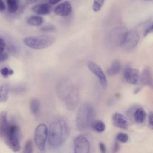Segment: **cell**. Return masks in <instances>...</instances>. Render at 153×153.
<instances>
[{
  "label": "cell",
  "mask_w": 153,
  "mask_h": 153,
  "mask_svg": "<svg viewBox=\"0 0 153 153\" xmlns=\"http://www.w3.org/2000/svg\"><path fill=\"white\" fill-rule=\"evenodd\" d=\"M4 138L6 144L14 152L20 149L19 140V128L17 125L10 123V124L2 137Z\"/></svg>",
  "instance_id": "8992f818"
},
{
  "label": "cell",
  "mask_w": 153,
  "mask_h": 153,
  "mask_svg": "<svg viewBox=\"0 0 153 153\" xmlns=\"http://www.w3.org/2000/svg\"><path fill=\"white\" fill-rule=\"evenodd\" d=\"M74 153H90V145L87 137L82 134L75 137L74 142Z\"/></svg>",
  "instance_id": "9c48e42d"
},
{
  "label": "cell",
  "mask_w": 153,
  "mask_h": 153,
  "mask_svg": "<svg viewBox=\"0 0 153 153\" xmlns=\"http://www.w3.org/2000/svg\"><path fill=\"white\" fill-rule=\"evenodd\" d=\"M123 76L126 82L129 84L137 85L140 83V74L136 69L131 68L126 69L124 72Z\"/></svg>",
  "instance_id": "30bf717a"
},
{
  "label": "cell",
  "mask_w": 153,
  "mask_h": 153,
  "mask_svg": "<svg viewBox=\"0 0 153 153\" xmlns=\"http://www.w3.org/2000/svg\"><path fill=\"white\" fill-rule=\"evenodd\" d=\"M139 40V35L137 31L130 30L128 32L126 41L123 44V48L126 50H130L134 48Z\"/></svg>",
  "instance_id": "8fae6325"
},
{
  "label": "cell",
  "mask_w": 153,
  "mask_h": 153,
  "mask_svg": "<svg viewBox=\"0 0 153 153\" xmlns=\"http://www.w3.org/2000/svg\"><path fill=\"white\" fill-rule=\"evenodd\" d=\"M87 65L91 72L97 77L101 87L103 89H106L108 87V81L106 75L101 68L92 61H88Z\"/></svg>",
  "instance_id": "ba28073f"
},
{
  "label": "cell",
  "mask_w": 153,
  "mask_h": 153,
  "mask_svg": "<svg viewBox=\"0 0 153 153\" xmlns=\"http://www.w3.org/2000/svg\"><path fill=\"white\" fill-rule=\"evenodd\" d=\"M55 29V27L52 25H47L41 28V30L42 32H53Z\"/></svg>",
  "instance_id": "f1b7e54d"
},
{
  "label": "cell",
  "mask_w": 153,
  "mask_h": 153,
  "mask_svg": "<svg viewBox=\"0 0 153 153\" xmlns=\"http://www.w3.org/2000/svg\"><path fill=\"white\" fill-rule=\"evenodd\" d=\"M27 3H29V4H33L35 2H38L39 0H25Z\"/></svg>",
  "instance_id": "74e56055"
},
{
  "label": "cell",
  "mask_w": 153,
  "mask_h": 153,
  "mask_svg": "<svg viewBox=\"0 0 153 153\" xmlns=\"http://www.w3.org/2000/svg\"><path fill=\"white\" fill-rule=\"evenodd\" d=\"M116 139L118 142L121 143H126L128 140V136L126 133L120 132L117 134Z\"/></svg>",
  "instance_id": "d4e9b609"
},
{
  "label": "cell",
  "mask_w": 153,
  "mask_h": 153,
  "mask_svg": "<svg viewBox=\"0 0 153 153\" xmlns=\"http://www.w3.org/2000/svg\"><path fill=\"white\" fill-rule=\"evenodd\" d=\"M72 11V5L68 1H65L57 5L54 9L56 14L59 16H67Z\"/></svg>",
  "instance_id": "4fadbf2b"
},
{
  "label": "cell",
  "mask_w": 153,
  "mask_h": 153,
  "mask_svg": "<svg viewBox=\"0 0 153 153\" xmlns=\"http://www.w3.org/2000/svg\"><path fill=\"white\" fill-rule=\"evenodd\" d=\"M40 108V102L38 99H32L30 102V108L33 115H37Z\"/></svg>",
  "instance_id": "7402d4cb"
},
{
  "label": "cell",
  "mask_w": 153,
  "mask_h": 153,
  "mask_svg": "<svg viewBox=\"0 0 153 153\" xmlns=\"http://www.w3.org/2000/svg\"><path fill=\"white\" fill-rule=\"evenodd\" d=\"M134 121L137 123H142L146 117V112L145 110L142 108L136 109L133 115Z\"/></svg>",
  "instance_id": "d6986e66"
},
{
  "label": "cell",
  "mask_w": 153,
  "mask_h": 153,
  "mask_svg": "<svg viewBox=\"0 0 153 153\" xmlns=\"http://www.w3.org/2000/svg\"><path fill=\"white\" fill-rule=\"evenodd\" d=\"M62 0H48L49 1V3L51 4V5H55L56 4H57L58 2H60Z\"/></svg>",
  "instance_id": "8d00e7d4"
},
{
  "label": "cell",
  "mask_w": 153,
  "mask_h": 153,
  "mask_svg": "<svg viewBox=\"0 0 153 153\" xmlns=\"http://www.w3.org/2000/svg\"><path fill=\"white\" fill-rule=\"evenodd\" d=\"M95 110L88 103H83L78 109L76 117V125L78 130H84L90 127L94 121Z\"/></svg>",
  "instance_id": "3957f363"
},
{
  "label": "cell",
  "mask_w": 153,
  "mask_h": 153,
  "mask_svg": "<svg viewBox=\"0 0 153 153\" xmlns=\"http://www.w3.org/2000/svg\"><path fill=\"white\" fill-rule=\"evenodd\" d=\"M148 127L150 129L153 128V116L152 112H150L148 115Z\"/></svg>",
  "instance_id": "4dcf8cb0"
},
{
  "label": "cell",
  "mask_w": 153,
  "mask_h": 153,
  "mask_svg": "<svg viewBox=\"0 0 153 153\" xmlns=\"http://www.w3.org/2000/svg\"><path fill=\"white\" fill-rule=\"evenodd\" d=\"M128 30L123 26H118L111 30L106 37V44L109 48L123 46L128 33Z\"/></svg>",
  "instance_id": "277c9868"
},
{
  "label": "cell",
  "mask_w": 153,
  "mask_h": 153,
  "mask_svg": "<svg viewBox=\"0 0 153 153\" xmlns=\"http://www.w3.org/2000/svg\"><path fill=\"white\" fill-rule=\"evenodd\" d=\"M7 50L12 54H17V53L18 51L17 47L13 43H10V44H8Z\"/></svg>",
  "instance_id": "83f0119b"
},
{
  "label": "cell",
  "mask_w": 153,
  "mask_h": 153,
  "mask_svg": "<svg viewBox=\"0 0 153 153\" xmlns=\"http://www.w3.org/2000/svg\"><path fill=\"white\" fill-rule=\"evenodd\" d=\"M55 41L53 36L49 35L32 36L23 39V42L26 46L35 50L46 48L53 44Z\"/></svg>",
  "instance_id": "5b68a950"
},
{
  "label": "cell",
  "mask_w": 153,
  "mask_h": 153,
  "mask_svg": "<svg viewBox=\"0 0 153 153\" xmlns=\"http://www.w3.org/2000/svg\"><path fill=\"white\" fill-rule=\"evenodd\" d=\"M112 121L114 126L123 130H127L129 127V124L126 117L119 112L113 114Z\"/></svg>",
  "instance_id": "7c38bea8"
},
{
  "label": "cell",
  "mask_w": 153,
  "mask_h": 153,
  "mask_svg": "<svg viewBox=\"0 0 153 153\" xmlns=\"http://www.w3.org/2000/svg\"><path fill=\"white\" fill-rule=\"evenodd\" d=\"M27 23L33 26H41L44 22V19L42 17L38 16H32L27 19Z\"/></svg>",
  "instance_id": "ffe728a7"
},
{
  "label": "cell",
  "mask_w": 153,
  "mask_h": 153,
  "mask_svg": "<svg viewBox=\"0 0 153 153\" xmlns=\"http://www.w3.org/2000/svg\"><path fill=\"white\" fill-rule=\"evenodd\" d=\"M5 8H6V7L3 0H0V12H2L5 11Z\"/></svg>",
  "instance_id": "e575fe53"
},
{
  "label": "cell",
  "mask_w": 153,
  "mask_h": 153,
  "mask_svg": "<svg viewBox=\"0 0 153 153\" xmlns=\"http://www.w3.org/2000/svg\"><path fill=\"white\" fill-rule=\"evenodd\" d=\"M8 57V55L7 53L3 51L0 53V62H2L7 60Z\"/></svg>",
  "instance_id": "1f68e13d"
},
{
  "label": "cell",
  "mask_w": 153,
  "mask_h": 153,
  "mask_svg": "<svg viewBox=\"0 0 153 153\" xmlns=\"http://www.w3.org/2000/svg\"><path fill=\"white\" fill-rule=\"evenodd\" d=\"M32 10L38 15H47L51 12V6L48 3L39 4L34 5Z\"/></svg>",
  "instance_id": "5bb4252c"
},
{
  "label": "cell",
  "mask_w": 153,
  "mask_h": 153,
  "mask_svg": "<svg viewBox=\"0 0 153 153\" xmlns=\"http://www.w3.org/2000/svg\"><path fill=\"white\" fill-rule=\"evenodd\" d=\"M57 94L63 101L66 108L70 111L75 109L79 103V96L76 87L68 79H62L56 87Z\"/></svg>",
  "instance_id": "6da1fadb"
},
{
  "label": "cell",
  "mask_w": 153,
  "mask_h": 153,
  "mask_svg": "<svg viewBox=\"0 0 153 153\" xmlns=\"http://www.w3.org/2000/svg\"><path fill=\"white\" fill-rule=\"evenodd\" d=\"M6 43L4 39L0 38V53L3 52L5 48Z\"/></svg>",
  "instance_id": "d6a6232c"
},
{
  "label": "cell",
  "mask_w": 153,
  "mask_h": 153,
  "mask_svg": "<svg viewBox=\"0 0 153 153\" xmlns=\"http://www.w3.org/2000/svg\"><path fill=\"white\" fill-rule=\"evenodd\" d=\"M7 10L10 13H15L19 7V0H7Z\"/></svg>",
  "instance_id": "44dd1931"
},
{
  "label": "cell",
  "mask_w": 153,
  "mask_h": 153,
  "mask_svg": "<svg viewBox=\"0 0 153 153\" xmlns=\"http://www.w3.org/2000/svg\"><path fill=\"white\" fill-rule=\"evenodd\" d=\"M145 1H151V0H145Z\"/></svg>",
  "instance_id": "f35d334b"
},
{
  "label": "cell",
  "mask_w": 153,
  "mask_h": 153,
  "mask_svg": "<svg viewBox=\"0 0 153 153\" xmlns=\"http://www.w3.org/2000/svg\"><path fill=\"white\" fill-rule=\"evenodd\" d=\"M99 149L101 153H106V145L103 142H100L99 144Z\"/></svg>",
  "instance_id": "836d02e7"
},
{
  "label": "cell",
  "mask_w": 153,
  "mask_h": 153,
  "mask_svg": "<svg viewBox=\"0 0 153 153\" xmlns=\"http://www.w3.org/2000/svg\"><path fill=\"white\" fill-rule=\"evenodd\" d=\"M105 0H94L92 8L94 12H97L102 8Z\"/></svg>",
  "instance_id": "cb8c5ba5"
},
{
  "label": "cell",
  "mask_w": 153,
  "mask_h": 153,
  "mask_svg": "<svg viewBox=\"0 0 153 153\" xmlns=\"http://www.w3.org/2000/svg\"><path fill=\"white\" fill-rule=\"evenodd\" d=\"M119 149V145L118 143V142L116 141L114 143V147H113V153H116Z\"/></svg>",
  "instance_id": "d590c367"
},
{
  "label": "cell",
  "mask_w": 153,
  "mask_h": 153,
  "mask_svg": "<svg viewBox=\"0 0 153 153\" xmlns=\"http://www.w3.org/2000/svg\"><path fill=\"white\" fill-rule=\"evenodd\" d=\"M33 152V143L32 142L29 140H27L23 148L22 153H32Z\"/></svg>",
  "instance_id": "484cf974"
},
{
  "label": "cell",
  "mask_w": 153,
  "mask_h": 153,
  "mask_svg": "<svg viewBox=\"0 0 153 153\" xmlns=\"http://www.w3.org/2000/svg\"><path fill=\"white\" fill-rule=\"evenodd\" d=\"M140 82L143 85L152 86V75L149 68H145L142 71L140 74Z\"/></svg>",
  "instance_id": "9a60e30c"
},
{
  "label": "cell",
  "mask_w": 153,
  "mask_h": 153,
  "mask_svg": "<svg viewBox=\"0 0 153 153\" xmlns=\"http://www.w3.org/2000/svg\"><path fill=\"white\" fill-rule=\"evenodd\" d=\"M0 72H1V75H2L4 77L6 78V77H7V76H9V75H11L13 74L14 71H13V70L11 69H9V68H7V67H4V68H2V69L0 70Z\"/></svg>",
  "instance_id": "4316f807"
},
{
  "label": "cell",
  "mask_w": 153,
  "mask_h": 153,
  "mask_svg": "<svg viewBox=\"0 0 153 153\" xmlns=\"http://www.w3.org/2000/svg\"><path fill=\"white\" fill-rule=\"evenodd\" d=\"M91 127L93 128L94 130L96 131L97 132L101 133L105 131L106 126L103 121L100 120H97V121H94L93 123L91 125Z\"/></svg>",
  "instance_id": "603a6c76"
},
{
  "label": "cell",
  "mask_w": 153,
  "mask_h": 153,
  "mask_svg": "<svg viewBox=\"0 0 153 153\" xmlns=\"http://www.w3.org/2000/svg\"><path fill=\"white\" fill-rule=\"evenodd\" d=\"M152 28H153L152 23H151L150 24H148V25L146 27L145 29L143 30V35L144 36H146L148 34H149L150 33H151L152 32Z\"/></svg>",
  "instance_id": "f546056e"
},
{
  "label": "cell",
  "mask_w": 153,
  "mask_h": 153,
  "mask_svg": "<svg viewBox=\"0 0 153 153\" xmlns=\"http://www.w3.org/2000/svg\"><path fill=\"white\" fill-rule=\"evenodd\" d=\"M48 138V129L45 124H39L35 128L34 133L35 142L40 151L45 149Z\"/></svg>",
  "instance_id": "52a82bcc"
},
{
  "label": "cell",
  "mask_w": 153,
  "mask_h": 153,
  "mask_svg": "<svg viewBox=\"0 0 153 153\" xmlns=\"http://www.w3.org/2000/svg\"><path fill=\"white\" fill-rule=\"evenodd\" d=\"M10 124L8 121L7 114L3 111L0 114V136L2 137Z\"/></svg>",
  "instance_id": "2e32d148"
},
{
  "label": "cell",
  "mask_w": 153,
  "mask_h": 153,
  "mask_svg": "<svg viewBox=\"0 0 153 153\" xmlns=\"http://www.w3.org/2000/svg\"><path fill=\"white\" fill-rule=\"evenodd\" d=\"M121 69V63L118 60H114L111 66L107 69V74L109 76H114L118 74Z\"/></svg>",
  "instance_id": "e0dca14e"
},
{
  "label": "cell",
  "mask_w": 153,
  "mask_h": 153,
  "mask_svg": "<svg viewBox=\"0 0 153 153\" xmlns=\"http://www.w3.org/2000/svg\"><path fill=\"white\" fill-rule=\"evenodd\" d=\"M69 129L68 124L63 120H56L50 125L48 130L49 145L53 148H58L68 139Z\"/></svg>",
  "instance_id": "7a4b0ae2"
},
{
  "label": "cell",
  "mask_w": 153,
  "mask_h": 153,
  "mask_svg": "<svg viewBox=\"0 0 153 153\" xmlns=\"http://www.w3.org/2000/svg\"><path fill=\"white\" fill-rule=\"evenodd\" d=\"M10 93V87L7 84H0V103L7 100Z\"/></svg>",
  "instance_id": "ac0fdd59"
}]
</instances>
